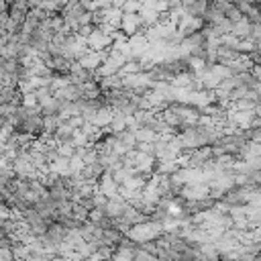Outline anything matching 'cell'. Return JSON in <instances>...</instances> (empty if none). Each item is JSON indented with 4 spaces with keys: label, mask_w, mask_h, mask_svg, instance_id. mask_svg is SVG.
<instances>
[{
    "label": "cell",
    "mask_w": 261,
    "mask_h": 261,
    "mask_svg": "<svg viewBox=\"0 0 261 261\" xmlns=\"http://www.w3.org/2000/svg\"><path fill=\"white\" fill-rule=\"evenodd\" d=\"M163 235V226L153 222V220H145V222H139L135 226L128 228V241H133L137 245H143V243H149V241H157L159 237Z\"/></svg>",
    "instance_id": "1"
},
{
    "label": "cell",
    "mask_w": 261,
    "mask_h": 261,
    "mask_svg": "<svg viewBox=\"0 0 261 261\" xmlns=\"http://www.w3.org/2000/svg\"><path fill=\"white\" fill-rule=\"evenodd\" d=\"M86 43H88L90 51H104V49H110L112 39H110L108 33H104L102 29H94L90 35L86 37Z\"/></svg>",
    "instance_id": "2"
},
{
    "label": "cell",
    "mask_w": 261,
    "mask_h": 261,
    "mask_svg": "<svg viewBox=\"0 0 261 261\" xmlns=\"http://www.w3.org/2000/svg\"><path fill=\"white\" fill-rule=\"evenodd\" d=\"M141 29H143V21H141L139 13H135V15H124V13H122V19H120V31L124 33L126 37L139 35Z\"/></svg>",
    "instance_id": "3"
},
{
    "label": "cell",
    "mask_w": 261,
    "mask_h": 261,
    "mask_svg": "<svg viewBox=\"0 0 261 261\" xmlns=\"http://www.w3.org/2000/svg\"><path fill=\"white\" fill-rule=\"evenodd\" d=\"M106 57H108V51H88L78 61V65H80V68H84V70H88V72H96Z\"/></svg>",
    "instance_id": "4"
},
{
    "label": "cell",
    "mask_w": 261,
    "mask_h": 261,
    "mask_svg": "<svg viewBox=\"0 0 261 261\" xmlns=\"http://www.w3.org/2000/svg\"><path fill=\"white\" fill-rule=\"evenodd\" d=\"M98 192H100L102 196H106V198L110 200V198H116L118 196V192H120V186L112 180V176L110 174H102V178L98 180Z\"/></svg>",
    "instance_id": "5"
},
{
    "label": "cell",
    "mask_w": 261,
    "mask_h": 261,
    "mask_svg": "<svg viewBox=\"0 0 261 261\" xmlns=\"http://www.w3.org/2000/svg\"><path fill=\"white\" fill-rule=\"evenodd\" d=\"M126 206H128V200H124L122 196L118 194L116 198H110V200L106 202L104 212H106V216H108V218L116 220V218H120V216H122V212H124V208H126Z\"/></svg>",
    "instance_id": "6"
},
{
    "label": "cell",
    "mask_w": 261,
    "mask_h": 261,
    "mask_svg": "<svg viewBox=\"0 0 261 261\" xmlns=\"http://www.w3.org/2000/svg\"><path fill=\"white\" fill-rule=\"evenodd\" d=\"M122 241H124V233H120L118 228H114V226L104 228V233H102V245H104V247L116 249Z\"/></svg>",
    "instance_id": "7"
},
{
    "label": "cell",
    "mask_w": 261,
    "mask_h": 261,
    "mask_svg": "<svg viewBox=\"0 0 261 261\" xmlns=\"http://www.w3.org/2000/svg\"><path fill=\"white\" fill-rule=\"evenodd\" d=\"M74 133H76V130H74L68 122H63V124L55 130V133H53V139H55V143H57V145H59V143H68V141H72Z\"/></svg>",
    "instance_id": "8"
},
{
    "label": "cell",
    "mask_w": 261,
    "mask_h": 261,
    "mask_svg": "<svg viewBox=\"0 0 261 261\" xmlns=\"http://www.w3.org/2000/svg\"><path fill=\"white\" fill-rule=\"evenodd\" d=\"M249 33H251V23L247 19L239 21L233 25V31H231V35L237 37V39H249Z\"/></svg>",
    "instance_id": "9"
},
{
    "label": "cell",
    "mask_w": 261,
    "mask_h": 261,
    "mask_svg": "<svg viewBox=\"0 0 261 261\" xmlns=\"http://www.w3.org/2000/svg\"><path fill=\"white\" fill-rule=\"evenodd\" d=\"M135 141H137V145L139 143H155L157 141V135L153 133L151 128H139V130H135Z\"/></svg>",
    "instance_id": "10"
},
{
    "label": "cell",
    "mask_w": 261,
    "mask_h": 261,
    "mask_svg": "<svg viewBox=\"0 0 261 261\" xmlns=\"http://www.w3.org/2000/svg\"><path fill=\"white\" fill-rule=\"evenodd\" d=\"M249 72H251V76L261 84V65H251V70H249Z\"/></svg>",
    "instance_id": "11"
},
{
    "label": "cell",
    "mask_w": 261,
    "mask_h": 261,
    "mask_svg": "<svg viewBox=\"0 0 261 261\" xmlns=\"http://www.w3.org/2000/svg\"><path fill=\"white\" fill-rule=\"evenodd\" d=\"M51 261H72V259H68V257H53Z\"/></svg>",
    "instance_id": "12"
}]
</instances>
